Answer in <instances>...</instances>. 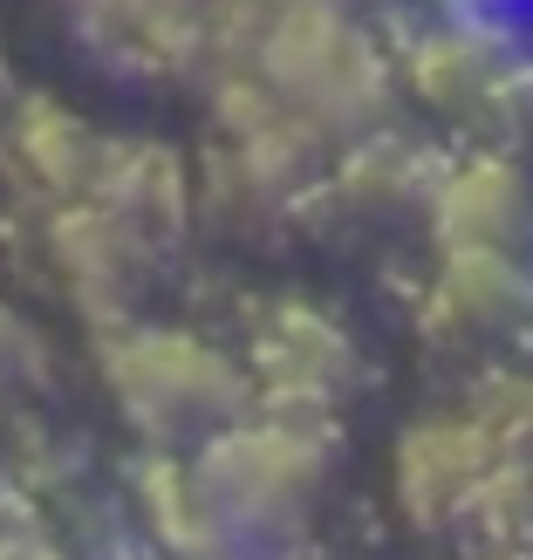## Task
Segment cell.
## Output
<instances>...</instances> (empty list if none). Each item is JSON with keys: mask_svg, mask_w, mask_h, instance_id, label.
<instances>
[{"mask_svg": "<svg viewBox=\"0 0 533 560\" xmlns=\"http://www.w3.org/2000/svg\"><path fill=\"white\" fill-rule=\"evenodd\" d=\"M96 376L109 389V404L130 431H144L151 444H192L219 438L227 424L254 417V376L246 362H233L227 349H212L192 328H158V322H130L109 328L96 349Z\"/></svg>", "mask_w": 533, "mask_h": 560, "instance_id": "6da1fadb", "label": "cell"}, {"mask_svg": "<svg viewBox=\"0 0 533 560\" xmlns=\"http://www.w3.org/2000/svg\"><path fill=\"white\" fill-rule=\"evenodd\" d=\"M42 370V342H35V328H27L21 315H14V307L8 301H0V376H35Z\"/></svg>", "mask_w": 533, "mask_h": 560, "instance_id": "4fadbf2b", "label": "cell"}, {"mask_svg": "<svg viewBox=\"0 0 533 560\" xmlns=\"http://www.w3.org/2000/svg\"><path fill=\"white\" fill-rule=\"evenodd\" d=\"M526 315H533V273L520 267V254H444L425 301V328L444 342L507 335Z\"/></svg>", "mask_w": 533, "mask_h": 560, "instance_id": "9c48e42d", "label": "cell"}, {"mask_svg": "<svg viewBox=\"0 0 533 560\" xmlns=\"http://www.w3.org/2000/svg\"><path fill=\"white\" fill-rule=\"evenodd\" d=\"M431 226L444 254H520L533 226L526 178L507 158H465L431 191Z\"/></svg>", "mask_w": 533, "mask_h": 560, "instance_id": "ba28073f", "label": "cell"}, {"mask_svg": "<svg viewBox=\"0 0 533 560\" xmlns=\"http://www.w3.org/2000/svg\"><path fill=\"white\" fill-rule=\"evenodd\" d=\"M267 14H274L267 0H124L117 62L212 90L219 75L246 69Z\"/></svg>", "mask_w": 533, "mask_h": 560, "instance_id": "5b68a950", "label": "cell"}, {"mask_svg": "<svg viewBox=\"0 0 533 560\" xmlns=\"http://www.w3.org/2000/svg\"><path fill=\"white\" fill-rule=\"evenodd\" d=\"M404 82L425 103H438V109H493L499 96L513 90V75L499 69V55H493V42L479 35V27H459V21H444V27H431L425 42H410V55H404Z\"/></svg>", "mask_w": 533, "mask_h": 560, "instance_id": "30bf717a", "label": "cell"}, {"mask_svg": "<svg viewBox=\"0 0 533 560\" xmlns=\"http://www.w3.org/2000/svg\"><path fill=\"white\" fill-rule=\"evenodd\" d=\"M0 560H62V553L35 534H0Z\"/></svg>", "mask_w": 533, "mask_h": 560, "instance_id": "5bb4252c", "label": "cell"}, {"mask_svg": "<svg viewBox=\"0 0 533 560\" xmlns=\"http://www.w3.org/2000/svg\"><path fill=\"white\" fill-rule=\"evenodd\" d=\"M246 376H254V389L267 397V410L315 424V417L349 389V376H356V342L328 315L288 301V307H274V315L254 328Z\"/></svg>", "mask_w": 533, "mask_h": 560, "instance_id": "52a82bcc", "label": "cell"}, {"mask_svg": "<svg viewBox=\"0 0 533 560\" xmlns=\"http://www.w3.org/2000/svg\"><path fill=\"white\" fill-rule=\"evenodd\" d=\"M137 506H144L158 547L172 553V560H246V553L233 547V534L219 526V513L206 506V492H199V479H192V465L172 458V452H158L144 471H137Z\"/></svg>", "mask_w": 533, "mask_h": 560, "instance_id": "8fae6325", "label": "cell"}, {"mask_svg": "<svg viewBox=\"0 0 533 560\" xmlns=\"http://www.w3.org/2000/svg\"><path fill=\"white\" fill-rule=\"evenodd\" d=\"M199 479L206 506L219 513V526L233 534V547H267L280 534H294L315 506V492L328 479V438L301 417H240L219 438H206L185 458Z\"/></svg>", "mask_w": 533, "mask_h": 560, "instance_id": "3957f363", "label": "cell"}, {"mask_svg": "<svg viewBox=\"0 0 533 560\" xmlns=\"http://www.w3.org/2000/svg\"><path fill=\"white\" fill-rule=\"evenodd\" d=\"M267 8L280 14V8H349V0H267Z\"/></svg>", "mask_w": 533, "mask_h": 560, "instance_id": "9a60e30c", "label": "cell"}, {"mask_svg": "<svg viewBox=\"0 0 533 560\" xmlns=\"http://www.w3.org/2000/svg\"><path fill=\"white\" fill-rule=\"evenodd\" d=\"M507 465H520V458H507L493 424L472 410V417H425V424H410L390 479H397V506L417 526H452V520H472V506L486 499V486Z\"/></svg>", "mask_w": 533, "mask_h": 560, "instance_id": "8992f818", "label": "cell"}, {"mask_svg": "<svg viewBox=\"0 0 533 560\" xmlns=\"http://www.w3.org/2000/svg\"><path fill=\"white\" fill-rule=\"evenodd\" d=\"M14 151H21V164L48 191H62V199H90L96 178H103V151L109 144L82 117H69V109H55L42 96H27L21 117H14Z\"/></svg>", "mask_w": 533, "mask_h": 560, "instance_id": "7c38bea8", "label": "cell"}, {"mask_svg": "<svg viewBox=\"0 0 533 560\" xmlns=\"http://www.w3.org/2000/svg\"><path fill=\"white\" fill-rule=\"evenodd\" d=\"M267 90L328 144L376 137L397 96V62L370 42V27L349 21V8H280L267 14L254 55H246Z\"/></svg>", "mask_w": 533, "mask_h": 560, "instance_id": "7a4b0ae2", "label": "cell"}, {"mask_svg": "<svg viewBox=\"0 0 533 560\" xmlns=\"http://www.w3.org/2000/svg\"><path fill=\"white\" fill-rule=\"evenodd\" d=\"M48 260L90 328H130L158 273V233L109 199H69L48 219Z\"/></svg>", "mask_w": 533, "mask_h": 560, "instance_id": "277c9868", "label": "cell"}]
</instances>
